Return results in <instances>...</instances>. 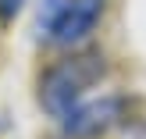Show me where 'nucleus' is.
<instances>
[{
	"mask_svg": "<svg viewBox=\"0 0 146 139\" xmlns=\"http://www.w3.org/2000/svg\"><path fill=\"white\" fill-rule=\"evenodd\" d=\"M107 75V64H104V54L96 50H86V54H71L64 61L50 64L46 71L39 75V104L46 107L54 118H68L75 107L86 104V89L100 82Z\"/></svg>",
	"mask_w": 146,
	"mask_h": 139,
	"instance_id": "obj_1",
	"label": "nucleus"
},
{
	"mask_svg": "<svg viewBox=\"0 0 146 139\" xmlns=\"http://www.w3.org/2000/svg\"><path fill=\"white\" fill-rule=\"evenodd\" d=\"M104 0H61L46 18V39L57 47H75L96 29Z\"/></svg>",
	"mask_w": 146,
	"mask_h": 139,
	"instance_id": "obj_2",
	"label": "nucleus"
},
{
	"mask_svg": "<svg viewBox=\"0 0 146 139\" xmlns=\"http://www.w3.org/2000/svg\"><path fill=\"white\" fill-rule=\"evenodd\" d=\"M121 111H125V100L121 96H104V100H89V104L75 107V111L64 118V132L68 136H96L104 132V128H111L114 121L121 118Z\"/></svg>",
	"mask_w": 146,
	"mask_h": 139,
	"instance_id": "obj_3",
	"label": "nucleus"
},
{
	"mask_svg": "<svg viewBox=\"0 0 146 139\" xmlns=\"http://www.w3.org/2000/svg\"><path fill=\"white\" fill-rule=\"evenodd\" d=\"M21 7H25V0H0V21H14Z\"/></svg>",
	"mask_w": 146,
	"mask_h": 139,
	"instance_id": "obj_4",
	"label": "nucleus"
}]
</instances>
